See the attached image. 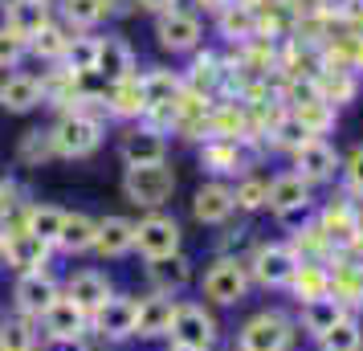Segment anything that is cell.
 I'll return each instance as SVG.
<instances>
[{"label": "cell", "instance_id": "16", "mask_svg": "<svg viewBox=\"0 0 363 351\" xmlns=\"http://www.w3.org/2000/svg\"><path fill=\"white\" fill-rule=\"evenodd\" d=\"M290 160H294V167H290V172H298V176H302L311 188L330 184V180L339 176V167H343V160H339V151H335V143H330V139H306L302 147L290 151Z\"/></svg>", "mask_w": 363, "mask_h": 351}, {"label": "cell", "instance_id": "48", "mask_svg": "<svg viewBox=\"0 0 363 351\" xmlns=\"http://www.w3.org/2000/svg\"><path fill=\"white\" fill-rule=\"evenodd\" d=\"M339 172H343L347 192H351V196H363V143H359L355 151H351V155H347Z\"/></svg>", "mask_w": 363, "mask_h": 351}, {"label": "cell", "instance_id": "35", "mask_svg": "<svg viewBox=\"0 0 363 351\" xmlns=\"http://www.w3.org/2000/svg\"><path fill=\"white\" fill-rule=\"evenodd\" d=\"M290 299L302 306V302H314V299H327V290H330V269L327 262H298L294 269V278H290Z\"/></svg>", "mask_w": 363, "mask_h": 351}, {"label": "cell", "instance_id": "50", "mask_svg": "<svg viewBox=\"0 0 363 351\" xmlns=\"http://www.w3.org/2000/svg\"><path fill=\"white\" fill-rule=\"evenodd\" d=\"M143 13H151V17H160V13H172V9H180V0H135Z\"/></svg>", "mask_w": 363, "mask_h": 351}, {"label": "cell", "instance_id": "5", "mask_svg": "<svg viewBox=\"0 0 363 351\" xmlns=\"http://www.w3.org/2000/svg\"><path fill=\"white\" fill-rule=\"evenodd\" d=\"M135 315H139V294H131V290H115V294L90 315V339H94L99 347H123V343H135Z\"/></svg>", "mask_w": 363, "mask_h": 351}, {"label": "cell", "instance_id": "32", "mask_svg": "<svg viewBox=\"0 0 363 351\" xmlns=\"http://www.w3.org/2000/svg\"><path fill=\"white\" fill-rule=\"evenodd\" d=\"M69 37H74V33H69L66 25H62L57 17H50L37 33H29V57H37L41 66H62Z\"/></svg>", "mask_w": 363, "mask_h": 351}, {"label": "cell", "instance_id": "4", "mask_svg": "<svg viewBox=\"0 0 363 351\" xmlns=\"http://www.w3.org/2000/svg\"><path fill=\"white\" fill-rule=\"evenodd\" d=\"M176 167L172 160L164 164H143V167H123V201H131L139 213H160L172 196H176Z\"/></svg>", "mask_w": 363, "mask_h": 351}, {"label": "cell", "instance_id": "54", "mask_svg": "<svg viewBox=\"0 0 363 351\" xmlns=\"http://www.w3.org/2000/svg\"><path fill=\"white\" fill-rule=\"evenodd\" d=\"M94 351H118V347H99V343H94Z\"/></svg>", "mask_w": 363, "mask_h": 351}, {"label": "cell", "instance_id": "38", "mask_svg": "<svg viewBox=\"0 0 363 351\" xmlns=\"http://www.w3.org/2000/svg\"><path fill=\"white\" fill-rule=\"evenodd\" d=\"M290 118H294L311 139H327V135L335 131V123H339V111L323 99H306V102H294V106H290Z\"/></svg>", "mask_w": 363, "mask_h": 351}, {"label": "cell", "instance_id": "10", "mask_svg": "<svg viewBox=\"0 0 363 351\" xmlns=\"http://www.w3.org/2000/svg\"><path fill=\"white\" fill-rule=\"evenodd\" d=\"M62 299V278L53 269H33V274H13V299L9 311L25 318H41L53 302Z\"/></svg>", "mask_w": 363, "mask_h": 351}, {"label": "cell", "instance_id": "17", "mask_svg": "<svg viewBox=\"0 0 363 351\" xmlns=\"http://www.w3.org/2000/svg\"><path fill=\"white\" fill-rule=\"evenodd\" d=\"M118 160L123 167H143V164H164L167 160V135H160L147 123H127L118 135Z\"/></svg>", "mask_w": 363, "mask_h": 351}, {"label": "cell", "instance_id": "3", "mask_svg": "<svg viewBox=\"0 0 363 351\" xmlns=\"http://www.w3.org/2000/svg\"><path fill=\"white\" fill-rule=\"evenodd\" d=\"M298 343V323L278 306H265L237 327L233 351H294Z\"/></svg>", "mask_w": 363, "mask_h": 351}, {"label": "cell", "instance_id": "14", "mask_svg": "<svg viewBox=\"0 0 363 351\" xmlns=\"http://www.w3.org/2000/svg\"><path fill=\"white\" fill-rule=\"evenodd\" d=\"M314 221H318V229L327 233V241H330V250L335 253H351L355 245H359L363 221H359V204L355 201L339 196V201L323 204V208L314 213Z\"/></svg>", "mask_w": 363, "mask_h": 351}, {"label": "cell", "instance_id": "19", "mask_svg": "<svg viewBox=\"0 0 363 351\" xmlns=\"http://www.w3.org/2000/svg\"><path fill=\"white\" fill-rule=\"evenodd\" d=\"M237 217V204H233V184L229 180H204L192 192V221L208 225V229H225Z\"/></svg>", "mask_w": 363, "mask_h": 351}, {"label": "cell", "instance_id": "8", "mask_svg": "<svg viewBox=\"0 0 363 351\" xmlns=\"http://www.w3.org/2000/svg\"><path fill=\"white\" fill-rule=\"evenodd\" d=\"M245 269H249V282L253 286H262V290H286L298 269V257L286 241H257L245 253Z\"/></svg>", "mask_w": 363, "mask_h": 351}, {"label": "cell", "instance_id": "36", "mask_svg": "<svg viewBox=\"0 0 363 351\" xmlns=\"http://www.w3.org/2000/svg\"><path fill=\"white\" fill-rule=\"evenodd\" d=\"M62 221H66V208H62V204L29 201V213H25V221H21V229H13V233H33L37 241L53 245L57 233H62Z\"/></svg>", "mask_w": 363, "mask_h": 351}, {"label": "cell", "instance_id": "2", "mask_svg": "<svg viewBox=\"0 0 363 351\" xmlns=\"http://www.w3.org/2000/svg\"><path fill=\"white\" fill-rule=\"evenodd\" d=\"M50 139L57 160H90L106 143V118L90 111H66L50 123Z\"/></svg>", "mask_w": 363, "mask_h": 351}, {"label": "cell", "instance_id": "47", "mask_svg": "<svg viewBox=\"0 0 363 351\" xmlns=\"http://www.w3.org/2000/svg\"><path fill=\"white\" fill-rule=\"evenodd\" d=\"M306 139H311V135L302 131V127H298L294 118H290V111H286L278 127H274V131L265 135V147H274V151H286V155H290V151H294V147H302Z\"/></svg>", "mask_w": 363, "mask_h": 351}, {"label": "cell", "instance_id": "43", "mask_svg": "<svg viewBox=\"0 0 363 351\" xmlns=\"http://www.w3.org/2000/svg\"><path fill=\"white\" fill-rule=\"evenodd\" d=\"M265 201H269V180L257 176V172H245L233 180V204L237 213H265Z\"/></svg>", "mask_w": 363, "mask_h": 351}, {"label": "cell", "instance_id": "15", "mask_svg": "<svg viewBox=\"0 0 363 351\" xmlns=\"http://www.w3.org/2000/svg\"><path fill=\"white\" fill-rule=\"evenodd\" d=\"M118 286H115V278L106 274L102 266H82V269H69L66 278H62V294H66L82 315H94L102 302L115 294Z\"/></svg>", "mask_w": 363, "mask_h": 351}, {"label": "cell", "instance_id": "34", "mask_svg": "<svg viewBox=\"0 0 363 351\" xmlns=\"http://www.w3.org/2000/svg\"><path fill=\"white\" fill-rule=\"evenodd\" d=\"M286 245L294 250L298 262H330V257H335L327 233L318 229V221H314V217L302 221V225H294V229H290V237H286Z\"/></svg>", "mask_w": 363, "mask_h": 351}, {"label": "cell", "instance_id": "41", "mask_svg": "<svg viewBox=\"0 0 363 351\" xmlns=\"http://www.w3.org/2000/svg\"><path fill=\"white\" fill-rule=\"evenodd\" d=\"M216 29H220L225 41L245 45L249 37L257 33V17H253V9H249V4H229V9H220V13H216Z\"/></svg>", "mask_w": 363, "mask_h": 351}, {"label": "cell", "instance_id": "20", "mask_svg": "<svg viewBox=\"0 0 363 351\" xmlns=\"http://www.w3.org/2000/svg\"><path fill=\"white\" fill-rule=\"evenodd\" d=\"M41 106H45L41 74H29V69H9V74H0V111H4V115H33Z\"/></svg>", "mask_w": 363, "mask_h": 351}, {"label": "cell", "instance_id": "22", "mask_svg": "<svg viewBox=\"0 0 363 351\" xmlns=\"http://www.w3.org/2000/svg\"><path fill=\"white\" fill-rule=\"evenodd\" d=\"M41 343H57V339H90V315H82L74 302L62 294L45 315L37 318Z\"/></svg>", "mask_w": 363, "mask_h": 351}, {"label": "cell", "instance_id": "18", "mask_svg": "<svg viewBox=\"0 0 363 351\" xmlns=\"http://www.w3.org/2000/svg\"><path fill=\"white\" fill-rule=\"evenodd\" d=\"M330 269V290L327 299H335L347 315H359L363 311V262L351 253H335L327 262Z\"/></svg>", "mask_w": 363, "mask_h": 351}, {"label": "cell", "instance_id": "46", "mask_svg": "<svg viewBox=\"0 0 363 351\" xmlns=\"http://www.w3.org/2000/svg\"><path fill=\"white\" fill-rule=\"evenodd\" d=\"M29 57V41L17 33V29H9L4 21H0V74H9V69H21V62Z\"/></svg>", "mask_w": 363, "mask_h": 351}, {"label": "cell", "instance_id": "26", "mask_svg": "<svg viewBox=\"0 0 363 351\" xmlns=\"http://www.w3.org/2000/svg\"><path fill=\"white\" fill-rule=\"evenodd\" d=\"M94 237H99V217H90L82 208H66L62 233L53 241L57 257H90L94 253Z\"/></svg>", "mask_w": 363, "mask_h": 351}, {"label": "cell", "instance_id": "21", "mask_svg": "<svg viewBox=\"0 0 363 351\" xmlns=\"http://www.w3.org/2000/svg\"><path fill=\"white\" fill-rule=\"evenodd\" d=\"M180 299L164 294H139V315H135V343H167L172 335V315Z\"/></svg>", "mask_w": 363, "mask_h": 351}, {"label": "cell", "instance_id": "57", "mask_svg": "<svg viewBox=\"0 0 363 351\" xmlns=\"http://www.w3.org/2000/svg\"><path fill=\"white\" fill-rule=\"evenodd\" d=\"M41 4H53V0H41Z\"/></svg>", "mask_w": 363, "mask_h": 351}, {"label": "cell", "instance_id": "37", "mask_svg": "<svg viewBox=\"0 0 363 351\" xmlns=\"http://www.w3.org/2000/svg\"><path fill=\"white\" fill-rule=\"evenodd\" d=\"M314 86H318V99L330 102L335 111L347 106V102H355V94H359V78L347 74V69H335V66H318L314 69Z\"/></svg>", "mask_w": 363, "mask_h": 351}, {"label": "cell", "instance_id": "40", "mask_svg": "<svg viewBox=\"0 0 363 351\" xmlns=\"http://www.w3.org/2000/svg\"><path fill=\"white\" fill-rule=\"evenodd\" d=\"M50 17H53L50 4H41V0H9V4H4V25L17 29L25 41H29V33H37Z\"/></svg>", "mask_w": 363, "mask_h": 351}, {"label": "cell", "instance_id": "42", "mask_svg": "<svg viewBox=\"0 0 363 351\" xmlns=\"http://www.w3.org/2000/svg\"><path fill=\"white\" fill-rule=\"evenodd\" d=\"M53 139H50V127H29V131L17 139V164L21 167H41V164H53Z\"/></svg>", "mask_w": 363, "mask_h": 351}, {"label": "cell", "instance_id": "31", "mask_svg": "<svg viewBox=\"0 0 363 351\" xmlns=\"http://www.w3.org/2000/svg\"><path fill=\"white\" fill-rule=\"evenodd\" d=\"M57 4V21L69 33H94L102 21H111L106 0H53Z\"/></svg>", "mask_w": 363, "mask_h": 351}, {"label": "cell", "instance_id": "29", "mask_svg": "<svg viewBox=\"0 0 363 351\" xmlns=\"http://www.w3.org/2000/svg\"><path fill=\"white\" fill-rule=\"evenodd\" d=\"M208 139H237V143H249V111H245V102L213 99V106H208ZM249 147H253V143H249Z\"/></svg>", "mask_w": 363, "mask_h": 351}, {"label": "cell", "instance_id": "27", "mask_svg": "<svg viewBox=\"0 0 363 351\" xmlns=\"http://www.w3.org/2000/svg\"><path fill=\"white\" fill-rule=\"evenodd\" d=\"M102 115L115 118V123H143L147 106H143V90H139V74L135 78H123V82L102 86Z\"/></svg>", "mask_w": 363, "mask_h": 351}, {"label": "cell", "instance_id": "53", "mask_svg": "<svg viewBox=\"0 0 363 351\" xmlns=\"http://www.w3.org/2000/svg\"><path fill=\"white\" fill-rule=\"evenodd\" d=\"M4 241H9V225H4V217H0V253H4Z\"/></svg>", "mask_w": 363, "mask_h": 351}, {"label": "cell", "instance_id": "28", "mask_svg": "<svg viewBox=\"0 0 363 351\" xmlns=\"http://www.w3.org/2000/svg\"><path fill=\"white\" fill-rule=\"evenodd\" d=\"M184 90L188 94H200V99H216L220 94V82H225V57L216 50H196L192 53V66L180 74Z\"/></svg>", "mask_w": 363, "mask_h": 351}, {"label": "cell", "instance_id": "52", "mask_svg": "<svg viewBox=\"0 0 363 351\" xmlns=\"http://www.w3.org/2000/svg\"><path fill=\"white\" fill-rule=\"evenodd\" d=\"M164 351H204V347H188V343H164Z\"/></svg>", "mask_w": 363, "mask_h": 351}, {"label": "cell", "instance_id": "7", "mask_svg": "<svg viewBox=\"0 0 363 351\" xmlns=\"http://www.w3.org/2000/svg\"><path fill=\"white\" fill-rule=\"evenodd\" d=\"M265 208L286 229H294V225L314 217V188L298 172H278V176H269V201H265Z\"/></svg>", "mask_w": 363, "mask_h": 351}, {"label": "cell", "instance_id": "9", "mask_svg": "<svg viewBox=\"0 0 363 351\" xmlns=\"http://www.w3.org/2000/svg\"><path fill=\"white\" fill-rule=\"evenodd\" d=\"M184 250V229L172 213H143L135 221V257L139 262H160Z\"/></svg>", "mask_w": 363, "mask_h": 351}, {"label": "cell", "instance_id": "55", "mask_svg": "<svg viewBox=\"0 0 363 351\" xmlns=\"http://www.w3.org/2000/svg\"><path fill=\"white\" fill-rule=\"evenodd\" d=\"M33 351H45V343H37V347H33Z\"/></svg>", "mask_w": 363, "mask_h": 351}, {"label": "cell", "instance_id": "11", "mask_svg": "<svg viewBox=\"0 0 363 351\" xmlns=\"http://www.w3.org/2000/svg\"><path fill=\"white\" fill-rule=\"evenodd\" d=\"M257 164V151L249 143H237V139H204L200 143V172H208V180H237L253 172Z\"/></svg>", "mask_w": 363, "mask_h": 351}, {"label": "cell", "instance_id": "49", "mask_svg": "<svg viewBox=\"0 0 363 351\" xmlns=\"http://www.w3.org/2000/svg\"><path fill=\"white\" fill-rule=\"evenodd\" d=\"M45 351H94V339H57L45 343Z\"/></svg>", "mask_w": 363, "mask_h": 351}, {"label": "cell", "instance_id": "51", "mask_svg": "<svg viewBox=\"0 0 363 351\" xmlns=\"http://www.w3.org/2000/svg\"><path fill=\"white\" fill-rule=\"evenodd\" d=\"M106 9H111V17H123V13H135L139 4L135 0H106Z\"/></svg>", "mask_w": 363, "mask_h": 351}, {"label": "cell", "instance_id": "58", "mask_svg": "<svg viewBox=\"0 0 363 351\" xmlns=\"http://www.w3.org/2000/svg\"><path fill=\"white\" fill-rule=\"evenodd\" d=\"M0 351H4V347H0Z\"/></svg>", "mask_w": 363, "mask_h": 351}, {"label": "cell", "instance_id": "44", "mask_svg": "<svg viewBox=\"0 0 363 351\" xmlns=\"http://www.w3.org/2000/svg\"><path fill=\"white\" fill-rule=\"evenodd\" d=\"M94 62H99V37L94 33H74L69 37L62 66L74 69L78 78H94Z\"/></svg>", "mask_w": 363, "mask_h": 351}, {"label": "cell", "instance_id": "6", "mask_svg": "<svg viewBox=\"0 0 363 351\" xmlns=\"http://www.w3.org/2000/svg\"><path fill=\"white\" fill-rule=\"evenodd\" d=\"M167 343H188V347H204V351L220 347V318H216V311L200 299H180L176 315H172Z\"/></svg>", "mask_w": 363, "mask_h": 351}, {"label": "cell", "instance_id": "12", "mask_svg": "<svg viewBox=\"0 0 363 351\" xmlns=\"http://www.w3.org/2000/svg\"><path fill=\"white\" fill-rule=\"evenodd\" d=\"M143 282H147V294L184 299L196 286V262L184 250L172 253V257H160V262H143Z\"/></svg>", "mask_w": 363, "mask_h": 351}, {"label": "cell", "instance_id": "56", "mask_svg": "<svg viewBox=\"0 0 363 351\" xmlns=\"http://www.w3.org/2000/svg\"><path fill=\"white\" fill-rule=\"evenodd\" d=\"M213 351H233V347H213Z\"/></svg>", "mask_w": 363, "mask_h": 351}, {"label": "cell", "instance_id": "39", "mask_svg": "<svg viewBox=\"0 0 363 351\" xmlns=\"http://www.w3.org/2000/svg\"><path fill=\"white\" fill-rule=\"evenodd\" d=\"M37 343H41L37 318H25L17 311H4L0 315V347L4 351H33Z\"/></svg>", "mask_w": 363, "mask_h": 351}, {"label": "cell", "instance_id": "33", "mask_svg": "<svg viewBox=\"0 0 363 351\" xmlns=\"http://www.w3.org/2000/svg\"><path fill=\"white\" fill-rule=\"evenodd\" d=\"M343 315H347V311L335 299H314V302H302V306H298L294 323H298V335H306V339L318 343V339H323V335H327Z\"/></svg>", "mask_w": 363, "mask_h": 351}, {"label": "cell", "instance_id": "23", "mask_svg": "<svg viewBox=\"0 0 363 351\" xmlns=\"http://www.w3.org/2000/svg\"><path fill=\"white\" fill-rule=\"evenodd\" d=\"M99 262H123L135 257V221L123 213H106L99 217V237H94V253Z\"/></svg>", "mask_w": 363, "mask_h": 351}, {"label": "cell", "instance_id": "13", "mask_svg": "<svg viewBox=\"0 0 363 351\" xmlns=\"http://www.w3.org/2000/svg\"><path fill=\"white\" fill-rule=\"evenodd\" d=\"M155 41H160V50H167L172 57H180V53H196L200 41H204V21L200 13L192 9H172V13H160L155 17Z\"/></svg>", "mask_w": 363, "mask_h": 351}, {"label": "cell", "instance_id": "1", "mask_svg": "<svg viewBox=\"0 0 363 351\" xmlns=\"http://www.w3.org/2000/svg\"><path fill=\"white\" fill-rule=\"evenodd\" d=\"M196 290H200V302H208L213 311L241 306L249 299V290H253L245 257L241 253H216L213 262L196 274Z\"/></svg>", "mask_w": 363, "mask_h": 351}, {"label": "cell", "instance_id": "25", "mask_svg": "<svg viewBox=\"0 0 363 351\" xmlns=\"http://www.w3.org/2000/svg\"><path fill=\"white\" fill-rule=\"evenodd\" d=\"M53 245L37 241L33 233H9L4 253H0V266L13 269V274H33V269H50L53 266Z\"/></svg>", "mask_w": 363, "mask_h": 351}, {"label": "cell", "instance_id": "45", "mask_svg": "<svg viewBox=\"0 0 363 351\" xmlns=\"http://www.w3.org/2000/svg\"><path fill=\"white\" fill-rule=\"evenodd\" d=\"M318 351H363V323L359 315H343L335 327H330L318 343Z\"/></svg>", "mask_w": 363, "mask_h": 351}, {"label": "cell", "instance_id": "24", "mask_svg": "<svg viewBox=\"0 0 363 351\" xmlns=\"http://www.w3.org/2000/svg\"><path fill=\"white\" fill-rule=\"evenodd\" d=\"M139 74V57H135L131 41L118 33L99 37V62H94V78H102V86L123 82V78H135Z\"/></svg>", "mask_w": 363, "mask_h": 351}, {"label": "cell", "instance_id": "30", "mask_svg": "<svg viewBox=\"0 0 363 351\" xmlns=\"http://www.w3.org/2000/svg\"><path fill=\"white\" fill-rule=\"evenodd\" d=\"M139 90H143V106L155 111V106H172V102L184 94V78L180 69H160L151 66L139 74Z\"/></svg>", "mask_w": 363, "mask_h": 351}]
</instances>
